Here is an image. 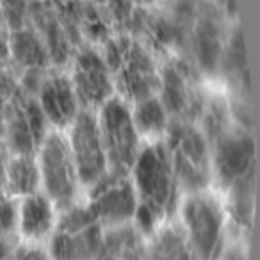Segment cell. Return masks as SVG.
<instances>
[{
  "label": "cell",
  "mask_w": 260,
  "mask_h": 260,
  "mask_svg": "<svg viewBox=\"0 0 260 260\" xmlns=\"http://www.w3.org/2000/svg\"><path fill=\"white\" fill-rule=\"evenodd\" d=\"M18 226V207L15 200L0 196V237H8Z\"/></svg>",
  "instance_id": "7402d4cb"
},
{
  "label": "cell",
  "mask_w": 260,
  "mask_h": 260,
  "mask_svg": "<svg viewBox=\"0 0 260 260\" xmlns=\"http://www.w3.org/2000/svg\"><path fill=\"white\" fill-rule=\"evenodd\" d=\"M219 260H248V256H246L244 249L235 246V248H230V249H226V251H223Z\"/></svg>",
  "instance_id": "d4e9b609"
},
{
  "label": "cell",
  "mask_w": 260,
  "mask_h": 260,
  "mask_svg": "<svg viewBox=\"0 0 260 260\" xmlns=\"http://www.w3.org/2000/svg\"><path fill=\"white\" fill-rule=\"evenodd\" d=\"M104 241V228L89 207L72 205L64 210L50 241L52 260H93Z\"/></svg>",
  "instance_id": "5b68a950"
},
{
  "label": "cell",
  "mask_w": 260,
  "mask_h": 260,
  "mask_svg": "<svg viewBox=\"0 0 260 260\" xmlns=\"http://www.w3.org/2000/svg\"><path fill=\"white\" fill-rule=\"evenodd\" d=\"M130 173L138 198L134 228L141 235H152L175 212L180 191L166 145L155 141L139 150Z\"/></svg>",
  "instance_id": "6da1fadb"
},
{
  "label": "cell",
  "mask_w": 260,
  "mask_h": 260,
  "mask_svg": "<svg viewBox=\"0 0 260 260\" xmlns=\"http://www.w3.org/2000/svg\"><path fill=\"white\" fill-rule=\"evenodd\" d=\"M148 260H198L178 226H164L155 232L148 246Z\"/></svg>",
  "instance_id": "2e32d148"
},
{
  "label": "cell",
  "mask_w": 260,
  "mask_h": 260,
  "mask_svg": "<svg viewBox=\"0 0 260 260\" xmlns=\"http://www.w3.org/2000/svg\"><path fill=\"white\" fill-rule=\"evenodd\" d=\"M6 185L13 196H29L38 192L40 180V168L38 160L32 155H16L6 170Z\"/></svg>",
  "instance_id": "e0dca14e"
},
{
  "label": "cell",
  "mask_w": 260,
  "mask_h": 260,
  "mask_svg": "<svg viewBox=\"0 0 260 260\" xmlns=\"http://www.w3.org/2000/svg\"><path fill=\"white\" fill-rule=\"evenodd\" d=\"M11 260H52L45 249L36 248V246H20L13 251Z\"/></svg>",
  "instance_id": "cb8c5ba5"
},
{
  "label": "cell",
  "mask_w": 260,
  "mask_h": 260,
  "mask_svg": "<svg viewBox=\"0 0 260 260\" xmlns=\"http://www.w3.org/2000/svg\"><path fill=\"white\" fill-rule=\"evenodd\" d=\"M214 145V168L216 177L223 187H232L235 182L242 180L255 171L253 162V141L242 130H224L216 139Z\"/></svg>",
  "instance_id": "9c48e42d"
},
{
  "label": "cell",
  "mask_w": 260,
  "mask_h": 260,
  "mask_svg": "<svg viewBox=\"0 0 260 260\" xmlns=\"http://www.w3.org/2000/svg\"><path fill=\"white\" fill-rule=\"evenodd\" d=\"M230 191V210L234 221L241 228H249L253 217V198H255V171L235 182Z\"/></svg>",
  "instance_id": "d6986e66"
},
{
  "label": "cell",
  "mask_w": 260,
  "mask_h": 260,
  "mask_svg": "<svg viewBox=\"0 0 260 260\" xmlns=\"http://www.w3.org/2000/svg\"><path fill=\"white\" fill-rule=\"evenodd\" d=\"M38 105L48 123L59 128L70 126L79 114V100L72 80L64 75L47 77L40 86Z\"/></svg>",
  "instance_id": "4fadbf2b"
},
{
  "label": "cell",
  "mask_w": 260,
  "mask_h": 260,
  "mask_svg": "<svg viewBox=\"0 0 260 260\" xmlns=\"http://www.w3.org/2000/svg\"><path fill=\"white\" fill-rule=\"evenodd\" d=\"M9 141H11L16 155H30L34 146H36L23 111L15 112V116L9 121Z\"/></svg>",
  "instance_id": "44dd1931"
},
{
  "label": "cell",
  "mask_w": 260,
  "mask_h": 260,
  "mask_svg": "<svg viewBox=\"0 0 260 260\" xmlns=\"http://www.w3.org/2000/svg\"><path fill=\"white\" fill-rule=\"evenodd\" d=\"M89 210L104 226L116 228L128 224L134 219L138 209V198L128 177L105 175L98 184L91 187Z\"/></svg>",
  "instance_id": "ba28073f"
},
{
  "label": "cell",
  "mask_w": 260,
  "mask_h": 260,
  "mask_svg": "<svg viewBox=\"0 0 260 260\" xmlns=\"http://www.w3.org/2000/svg\"><path fill=\"white\" fill-rule=\"evenodd\" d=\"M66 143L75 164L79 184L93 187L107 175V157L96 114L91 111L79 112L70 125V141Z\"/></svg>",
  "instance_id": "52a82bcc"
},
{
  "label": "cell",
  "mask_w": 260,
  "mask_h": 260,
  "mask_svg": "<svg viewBox=\"0 0 260 260\" xmlns=\"http://www.w3.org/2000/svg\"><path fill=\"white\" fill-rule=\"evenodd\" d=\"M55 224L54 203L45 194L34 192L23 198L18 209V226L30 241L47 237Z\"/></svg>",
  "instance_id": "9a60e30c"
},
{
  "label": "cell",
  "mask_w": 260,
  "mask_h": 260,
  "mask_svg": "<svg viewBox=\"0 0 260 260\" xmlns=\"http://www.w3.org/2000/svg\"><path fill=\"white\" fill-rule=\"evenodd\" d=\"M93 260H148V246L130 224L109 228Z\"/></svg>",
  "instance_id": "5bb4252c"
},
{
  "label": "cell",
  "mask_w": 260,
  "mask_h": 260,
  "mask_svg": "<svg viewBox=\"0 0 260 260\" xmlns=\"http://www.w3.org/2000/svg\"><path fill=\"white\" fill-rule=\"evenodd\" d=\"M96 118L107 157V175L128 177L141 150L132 111L123 100L111 98L100 107V116Z\"/></svg>",
  "instance_id": "277c9868"
},
{
  "label": "cell",
  "mask_w": 260,
  "mask_h": 260,
  "mask_svg": "<svg viewBox=\"0 0 260 260\" xmlns=\"http://www.w3.org/2000/svg\"><path fill=\"white\" fill-rule=\"evenodd\" d=\"M11 258H13V251L9 249L6 237H0V260H11Z\"/></svg>",
  "instance_id": "484cf974"
},
{
  "label": "cell",
  "mask_w": 260,
  "mask_h": 260,
  "mask_svg": "<svg viewBox=\"0 0 260 260\" xmlns=\"http://www.w3.org/2000/svg\"><path fill=\"white\" fill-rule=\"evenodd\" d=\"M160 89H162L160 102L168 116H177V121H191L196 114H202L205 107L202 96L196 93L191 73H187L178 64L168 66L162 72L159 91Z\"/></svg>",
  "instance_id": "7c38bea8"
},
{
  "label": "cell",
  "mask_w": 260,
  "mask_h": 260,
  "mask_svg": "<svg viewBox=\"0 0 260 260\" xmlns=\"http://www.w3.org/2000/svg\"><path fill=\"white\" fill-rule=\"evenodd\" d=\"M119 82L128 98L134 102L155 96L160 86V73L152 57L139 45H128L119 50Z\"/></svg>",
  "instance_id": "8fae6325"
},
{
  "label": "cell",
  "mask_w": 260,
  "mask_h": 260,
  "mask_svg": "<svg viewBox=\"0 0 260 260\" xmlns=\"http://www.w3.org/2000/svg\"><path fill=\"white\" fill-rule=\"evenodd\" d=\"M25 13V2L23 0H2V15L15 29H22V18Z\"/></svg>",
  "instance_id": "603a6c76"
},
{
  "label": "cell",
  "mask_w": 260,
  "mask_h": 260,
  "mask_svg": "<svg viewBox=\"0 0 260 260\" xmlns=\"http://www.w3.org/2000/svg\"><path fill=\"white\" fill-rule=\"evenodd\" d=\"M164 143L170 153L178 189L189 194L202 192L210 180L209 141L191 121H175L166 130Z\"/></svg>",
  "instance_id": "7a4b0ae2"
},
{
  "label": "cell",
  "mask_w": 260,
  "mask_h": 260,
  "mask_svg": "<svg viewBox=\"0 0 260 260\" xmlns=\"http://www.w3.org/2000/svg\"><path fill=\"white\" fill-rule=\"evenodd\" d=\"M40 180L47 198L55 207L66 210L75 205L79 178L68 150V143L59 134H47L40 143Z\"/></svg>",
  "instance_id": "8992f818"
},
{
  "label": "cell",
  "mask_w": 260,
  "mask_h": 260,
  "mask_svg": "<svg viewBox=\"0 0 260 260\" xmlns=\"http://www.w3.org/2000/svg\"><path fill=\"white\" fill-rule=\"evenodd\" d=\"M75 89L79 105L84 111L93 107H102L112 94V80L107 62L98 54L86 50L77 57L73 79H70Z\"/></svg>",
  "instance_id": "30bf717a"
},
{
  "label": "cell",
  "mask_w": 260,
  "mask_h": 260,
  "mask_svg": "<svg viewBox=\"0 0 260 260\" xmlns=\"http://www.w3.org/2000/svg\"><path fill=\"white\" fill-rule=\"evenodd\" d=\"M11 50L15 57L18 59L22 64H27L30 68L40 66L45 62V52L41 43L27 30L18 29V32L13 36L11 41Z\"/></svg>",
  "instance_id": "ffe728a7"
},
{
  "label": "cell",
  "mask_w": 260,
  "mask_h": 260,
  "mask_svg": "<svg viewBox=\"0 0 260 260\" xmlns=\"http://www.w3.org/2000/svg\"><path fill=\"white\" fill-rule=\"evenodd\" d=\"M132 121H134L139 136H160L170 126V116H168L160 98L148 96L145 100L136 102Z\"/></svg>",
  "instance_id": "ac0fdd59"
},
{
  "label": "cell",
  "mask_w": 260,
  "mask_h": 260,
  "mask_svg": "<svg viewBox=\"0 0 260 260\" xmlns=\"http://www.w3.org/2000/svg\"><path fill=\"white\" fill-rule=\"evenodd\" d=\"M180 228L198 260H219L224 251V214L207 192H192L182 203Z\"/></svg>",
  "instance_id": "3957f363"
}]
</instances>
